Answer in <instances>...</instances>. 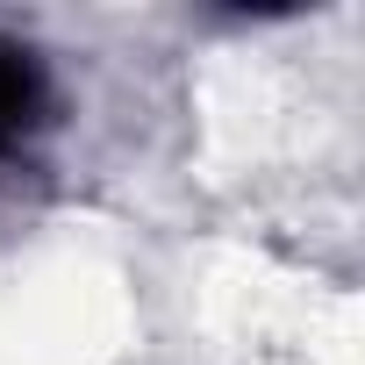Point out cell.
<instances>
[{"label": "cell", "mask_w": 365, "mask_h": 365, "mask_svg": "<svg viewBox=\"0 0 365 365\" xmlns=\"http://www.w3.org/2000/svg\"><path fill=\"white\" fill-rule=\"evenodd\" d=\"M36 108H43V72H36V58L15 51V43H0V150L22 143V129L36 122Z\"/></svg>", "instance_id": "1"}]
</instances>
